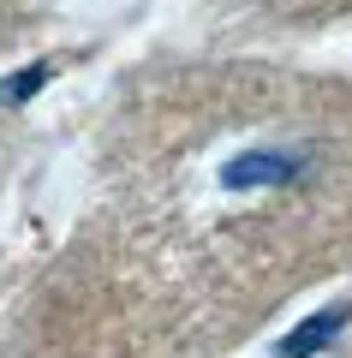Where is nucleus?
I'll return each mask as SVG.
<instances>
[{"label": "nucleus", "instance_id": "nucleus-1", "mask_svg": "<svg viewBox=\"0 0 352 358\" xmlns=\"http://www.w3.org/2000/svg\"><path fill=\"white\" fill-rule=\"evenodd\" d=\"M311 155L304 150H245L221 167V185L227 192H269V185H299Z\"/></svg>", "mask_w": 352, "mask_h": 358}, {"label": "nucleus", "instance_id": "nucleus-2", "mask_svg": "<svg viewBox=\"0 0 352 358\" xmlns=\"http://www.w3.org/2000/svg\"><path fill=\"white\" fill-rule=\"evenodd\" d=\"M346 322H352V305H323V310H311L299 329L281 334L275 358H316V352H328V346L346 334Z\"/></svg>", "mask_w": 352, "mask_h": 358}, {"label": "nucleus", "instance_id": "nucleus-3", "mask_svg": "<svg viewBox=\"0 0 352 358\" xmlns=\"http://www.w3.org/2000/svg\"><path fill=\"white\" fill-rule=\"evenodd\" d=\"M48 78H54V66H48V60H30V66H18V72L6 78V84H0V102H6V108H24L30 96H36V90L48 84Z\"/></svg>", "mask_w": 352, "mask_h": 358}]
</instances>
